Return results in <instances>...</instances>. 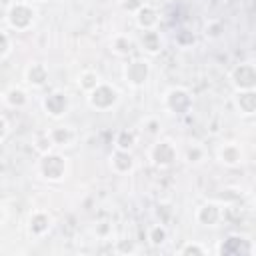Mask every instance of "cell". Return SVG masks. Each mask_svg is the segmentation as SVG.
Listing matches in <instances>:
<instances>
[{
    "label": "cell",
    "mask_w": 256,
    "mask_h": 256,
    "mask_svg": "<svg viewBox=\"0 0 256 256\" xmlns=\"http://www.w3.org/2000/svg\"><path fill=\"white\" fill-rule=\"evenodd\" d=\"M36 8L32 6V2H26V0H20V2H14L8 12H6V22L12 30L16 32H26L34 26L36 22Z\"/></svg>",
    "instance_id": "obj_1"
},
{
    "label": "cell",
    "mask_w": 256,
    "mask_h": 256,
    "mask_svg": "<svg viewBox=\"0 0 256 256\" xmlns=\"http://www.w3.org/2000/svg\"><path fill=\"white\" fill-rule=\"evenodd\" d=\"M38 172L48 182H60L68 172V160L60 152H46L40 154L38 160Z\"/></svg>",
    "instance_id": "obj_2"
},
{
    "label": "cell",
    "mask_w": 256,
    "mask_h": 256,
    "mask_svg": "<svg viewBox=\"0 0 256 256\" xmlns=\"http://www.w3.org/2000/svg\"><path fill=\"white\" fill-rule=\"evenodd\" d=\"M118 100H120L118 88L108 84V82H100L94 90L88 92V104L96 112H106V110L114 108L118 104Z\"/></svg>",
    "instance_id": "obj_3"
},
{
    "label": "cell",
    "mask_w": 256,
    "mask_h": 256,
    "mask_svg": "<svg viewBox=\"0 0 256 256\" xmlns=\"http://www.w3.org/2000/svg\"><path fill=\"white\" fill-rule=\"evenodd\" d=\"M162 104L170 114L184 116L192 110V94H190V90H186L182 86H172L170 90H166Z\"/></svg>",
    "instance_id": "obj_4"
},
{
    "label": "cell",
    "mask_w": 256,
    "mask_h": 256,
    "mask_svg": "<svg viewBox=\"0 0 256 256\" xmlns=\"http://www.w3.org/2000/svg\"><path fill=\"white\" fill-rule=\"evenodd\" d=\"M148 158H150L152 166L164 170V168H170L178 160V148L172 140H158L150 146Z\"/></svg>",
    "instance_id": "obj_5"
},
{
    "label": "cell",
    "mask_w": 256,
    "mask_h": 256,
    "mask_svg": "<svg viewBox=\"0 0 256 256\" xmlns=\"http://www.w3.org/2000/svg\"><path fill=\"white\" fill-rule=\"evenodd\" d=\"M216 254H220V256H252L254 254V244L248 236L230 234L218 244Z\"/></svg>",
    "instance_id": "obj_6"
},
{
    "label": "cell",
    "mask_w": 256,
    "mask_h": 256,
    "mask_svg": "<svg viewBox=\"0 0 256 256\" xmlns=\"http://www.w3.org/2000/svg\"><path fill=\"white\" fill-rule=\"evenodd\" d=\"M150 72H152V68L146 58H132L124 64V70H122L126 84H130L132 88H142L148 82Z\"/></svg>",
    "instance_id": "obj_7"
},
{
    "label": "cell",
    "mask_w": 256,
    "mask_h": 256,
    "mask_svg": "<svg viewBox=\"0 0 256 256\" xmlns=\"http://www.w3.org/2000/svg\"><path fill=\"white\" fill-rule=\"evenodd\" d=\"M230 84L234 90H254L256 88V66L252 62H242L232 68L230 72Z\"/></svg>",
    "instance_id": "obj_8"
},
{
    "label": "cell",
    "mask_w": 256,
    "mask_h": 256,
    "mask_svg": "<svg viewBox=\"0 0 256 256\" xmlns=\"http://www.w3.org/2000/svg\"><path fill=\"white\" fill-rule=\"evenodd\" d=\"M42 108H44V112H46L50 118L58 120V118H62V116L70 110V98H68V94L62 92V90H52L50 94L44 96Z\"/></svg>",
    "instance_id": "obj_9"
},
{
    "label": "cell",
    "mask_w": 256,
    "mask_h": 256,
    "mask_svg": "<svg viewBox=\"0 0 256 256\" xmlns=\"http://www.w3.org/2000/svg\"><path fill=\"white\" fill-rule=\"evenodd\" d=\"M194 218L200 226H218L222 222V204L220 202H204L196 208Z\"/></svg>",
    "instance_id": "obj_10"
},
{
    "label": "cell",
    "mask_w": 256,
    "mask_h": 256,
    "mask_svg": "<svg viewBox=\"0 0 256 256\" xmlns=\"http://www.w3.org/2000/svg\"><path fill=\"white\" fill-rule=\"evenodd\" d=\"M134 18H136V26L140 30H156L160 24V12L146 2L134 12Z\"/></svg>",
    "instance_id": "obj_11"
},
{
    "label": "cell",
    "mask_w": 256,
    "mask_h": 256,
    "mask_svg": "<svg viewBox=\"0 0 256 256\" xmlns=\"http://www.w3.org/2000/svg\"><path fill=\"white\" fill-rule=\"evenodd\" d=\"M52 228V216L46 210H34L28 218V232L34 238H42Z\"/></svg>",
    "instance_id": "obj_12"
},
{
    "label": "cell",
    "mask_w": 256,
    "mask_h": 256,
    "mask_svg": "<svg viewBox=\"0 0 256 256\" xmlns=\"http://www.w3.org/2000/svg\"><path fill=\"white\" fill-rule=\"evenodd\" d=\"M134 42L142 52H146L150 56H154L162 50V38H160L158 30H140V34Z\"/></svg>",
    "instance_id": "obj_13"
},
{
    "label": "cell",
    "mask_w": 256,
    "mask_h": 256,
    "mask_svg": "<svg viewBox=\"0 0 256 256\" xmlns=\"http://www.w3.org/2000/svg\"><path fill=\"white\" fill-rule=\"evenodd\" d=\"M218 162L224 166H240L244 162V150L236 142H226L218 148Z\"/></svg>",
    "instance_id": "obj_14"
},
{
    "label": "cell",
    "mask_w": 256,
    "mask_h": 256,
    "mask_svg": "<svg viewBox=\"0 0 256 256\" xmlns=\"http://www.w3.org/2000/svg\"><path fill=\"white\" fill-rule=\"evenodd\" d=\"M48 66L42 64V62H32L26 70H24V80L32 86V88H42L46 82H48Z\"/></svg>",
    "instance_id": "obj_15"
},
{
    "label": "cell",
    "mask_w": 256,
    "mask_h": 256,
    "mask_svg": "<svg viewBox=\"0 0 256 256\" xmlns=\"http://www.w3.org/2000/svg\"><path fill=\"white\" fill-rule=\"evenodd\" d=\"M110 168L116 174H128L134 168V156L130 150H114L110 154Z\"/></svg>",
    "instance_id": "obj_16"
},
{
    "label": "cell",
    "mask_w": 256,
    "mask_h": 256,
    "mask_svg": "<svg viewBox=\"0 0 256 256\" xmlns=\"http://www.w3.org/2000/svg\"><path fill=\"white\" fill-rule=\"evenodd\" d=\"M234 106L242 116H252L256 112V90H238L234 94Z\"/></svg>",
    "instance_id": "obj_17"
},
{
    "label": "cell",
    "mask_w": 256,
    "mask_h": 256,
    "mask_svg": "<svg viewBox=\"0 0 256 256\" xmlns=\"http://www.w3.org/2000/svg\"><path fill=\"white\" fill-rule=\"evenodd\" d=\"M134 48H136V42L128 34H114L110 40V50L120 58H128L134 52Z\"/></svg>",
    "instance_id": "obj_18"
},
{
    "label": "cell",
    "mask_w": 256,
    "mask_h": 256,
    "mask_svg": "<svg viewBox=\"0 0 256 256\" xmlns=\"http://www.w3.org/2000/svg\"><path fill=\"white\" fill-rule=\"evenodd\" d=\"M50 134V140L54 144V148H66V146H72L76 134L70 126H56V128H50L48 130Z\"/></svg>",
    "instance_id": "obj_19"
},
{
    "label": "cell",
    "mask_w": 256,
    "mask_h": 256,
    "mask_svg": "<svg viewBox=\"0 0 256 256\" xmlns=\"http://www.w3.org/2000/svg\"><path fill=\"white\" fill-rule=\"evenodd\" d=\"M146 240H148V244H150V246H154V248L164 246V244H166V240H168V228H166L162 222L152 224V226L146 230Z\"/></svg>",
    "instance_id": "obj_20"
},
{
    "label": "cell",
    "mask_w": 256,
    "mask_h": 256,
    "mask_svg": "<svg viewBox=\"0 0 256 256\" xmlns=\"http://www.w3.org/2000/svg\"><path fill=\"white\" fill-rule=\"evenodd\" d=\"M2 100L10 108H24L28 104V94L22 88H10L2 94Z\"/></svg>",
    "instance_id": "obj_21"
},
{
    "label": "cell",
    "mask_w": 256,
    "mask_h": 256,
    "mask_svg": "<svg viewBox=\"0 0 256 256\" xmlns=\"http://www.w3.org/2000/svg\"><path fill=\"white\" fill-rule=\"evenodd\" d=\"M114 146L118 150H132L136 146V132L130 128H122L114 136Z\"/></svg>",
    "instance_id": "obj_22"
},
{
    "label": "cell",
    "mask_w": 256,
    "mask_h": 256,
    "mask_svg": "<svg viewBox=\"0 0 256 256\" xmlns=\"http://www.w3.org/2000/svg\"><path fill=\"white\" fill-rule=\"evenodd\" d=\"M100 82H102V78H100V74H98L96 70H82L80 76H78V86H80V90L86 92V94H88L90 90H94Z\"/></svg>",
    "instance_id": "obj_23"
},
{
    "label": "cell",
    "mask_w": 256,
    "mask_h": 256,
    "mask_svg": "<svg viewBox=\"0 0 256 256\" xmlns=\"http://www.w3.org/2000/svg\"><path fill=\"white\" fill-rule=\"evenodd\" d=\"M52 148H54V144H52V140H50L48 130H40V132L34 134V150H36L38 154H46V152H50Z\"/></svg>",
    "instance_id": "obj_24"
},
{
    "label": "cell",
    "mask_w": 256,
    "mask_h": 256,
    "mask_svg": "<svg viewBox=\"0 0 256 256\" xmlns=\"http://www.w3.org/2000/svg\"><path fill=\"white\" fill-rule=\"evenodd\" d=\"M176 254H180V256H206L208 254V248L206 246H202V244H198V242H184L178 250H176Z\"/></svg>",
    "instance_id": "obj_25"
},
{
    "label": "cell",
    "mask_w": 256,
    "mask_h": 256,
    "mask_svg": "<svg viewBox=\"0 0 256 256\" xmlns=\"http://www.w3.org/2000/svg\"><path fill=\"white\" fill-rule=\"evenodd\" d=\"M184 156H186V162L188 164H200L204 160V156H206V150L200 144H190L186 148V154Z\"/></svg>",
    "instance_id": "obj_26"
},
{
    "label": "cell",
    "mask_w": 256,
    "mask_h": 256,
    "mask_svg": "<svg viewBox=\"0 0 256 256\" xmlns=\"http://www.w3.org/2000/svg\"><path fill=\"white\" fill-rule=\"evenodd\" d=\"M222 32H224V24H222L220 20H210V22L206 24V28H204V34H206L208 38H218Z\"/></svg>",
    "instance_id": "obj_27"
},
{
    "label": "cell",
    "mask_w": 256,
    "mask_h": 256,
    "mask_svg": "<svg viewBox=\"0 0 256 256\" xmlns=\"http://www.w3.org/2000/svg\"><path fill=\"white\" fill-rule=\"evenodd\" d=\"M142 130H144L146 134H150V136L158 134V132H160V120H158L156 116H148V118H144V122H142Z\"/></svg>",
    "instance_id": "obj_28"
},
{
    "label": "cell",
    "mask_w": 256,
    "mask_h": 256,
    "mask_svg": "<svg viewBox=\"0 0 256 256\" xmlns=\"http://www.w3.org/2000/svg\"><path fill=\"white\" fill-rule=\"evenodd\" d=\"M10 50H12L10 36H8L4 30H0V60H4V58L10 54Z\"/></svg>",
    "instance_id": "obj_29"
},
{
    "label": "cell",
    "mask_w": 256,
    "mask_h": 256,
    "mask_svg": "<svg viewBox=\"0 0 256 256\" xmlns=\"http://www.w3.org/2000/svg\"><path fill=\"white\" fill-rule=\"evenodd\" d=\"M176 44L182 46V48L192 46V44H194V34H192L190 30H180V32L176 34Z\"/></svg>",
    "instance_id": "obj_30"
},
{
    "label": "cell",
    "mask_w": 256,
    "mask_h": 256,
    "mask_svg": "<svg viewBox=\"0 0 256 256\" xmlns=\"http://www.w3.org/2000/svg\"><path fill=\"white\" fill-rule=\"evenodd\" d=\"M142 4H144V0H124V2H122V8L134 14V12H136V10H138Z\"/></svg>",
    "instance_id": "obj_31"
},
{
    "label": "cell",
    "mask_w": 256,
    "mask_h": 256,
    "mask_svg": "<svg viewBox=\"0 0 256 256\" xmlns=\"http://www.w3.org/2000/svg\"><path fill=\"white\" fill-rule=\"evenodd\" d=\"M8 132H10V126H8V120H6V118H4L2 114H0V142H2V140H4L6 136H8Z\"/></svg>",
    "instance_id": "obj_32"
},
{
    "label": "cell",
    "mask_w": 256,
    "mask_h": 256,
    "mask_svg": "<svg viewBox=\"0 0 256 256\" xmlns=\"http://www.w3.org/2000/svg\"><path fill=\"white\" fill-rule=\"evenodd\" d=\"M118 252H134V246H132V244H130V242H128V244H126V242H124V240H122V242H120V244H118Z\"/></svg>",
    "instance_id": "obj_33"
},
{
    "label": "cell",
    "mask_w": 256,
    "mask_h": 256,
    "mask_svg": "<svg viewBox=\"0 0 256 256\" xmlns=\"http://www.w3.org/2000/svg\"><path fill=\"white\" fill-rule=\"evenodd\" d=\"M4 218H6V208H4V204H0V224L4 222Z\"/></svg>",
    "instance_id": "obj_34"
},
{
    "label": "cell",
    "mask_w": 256,
    "mask_h": 256,
    "mask_svg": "<svg viewBox=\"0 0 256 256\" xmlns=\"http://www.w3.org/2000/svg\"><path fill=\"white\" fill-rule=\"evenodd\" d=\"M30 2H46V0H30Z\"/></svg>",
    "instance_id": "obj_35"
},
{
    "label": "cell",
    "mask_w": 256,
    "mask_h": 256,
    "mask_svg": "<svg viewBox=\"0 0 256 256\" xmlns=\"http://www.w3.org/2000/svg\"><path fill=\"white\" fill-rule=\"evenodd\" d=\"M0 102H4V100H2V94H0Z\"/></svg>",
    "instance_id": "obj_36"
}]
</instances>
